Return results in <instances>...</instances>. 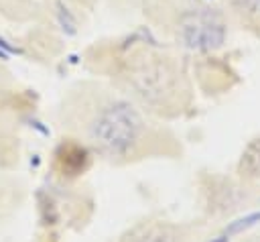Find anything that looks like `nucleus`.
Segmentation results:
<instances>
[{"mask_svg":"<svg viewBox=\"0 0 260 242\" xmlns=\"http://www.w3.org/2000/svg\"><path fill=\"white\" fill-rule=\"evenodd\" d=\"M85 114V136L104 157H126L144 138L146 122L126 98L102 85H79Z\"/></svg>","mask_w":260,"mask_h":242,"instance_id":"f257e3e1","label":"nucleus"},{"mask_svg":"<svg viewBox=\"0 0 260 242\" xmlns=\"http://www.w3.org/2000/svg\"><path fill=\"white\" fill-rule=\"evenodd\" d=\"M146 12L152 14L173 35V39L191 51H215L225 43L228 16L221 8L201 0H148Z\"/></svg>","mask_w":260,"mask_h":242,"instance_id":"f03ea898","label":"nucleus"},{"mask_svg":"<svg viewBox=\"0 0 260 242\" xmlns=\"http://www.w3.org/2000/svg\"><path fill=\"white\" fill-rule=\"evenodd\" d=\"M122 77L128 89L144 104H167L185 94V75L177 61L156 47L132 51L126 57Z\"/></svg>","mask_w":260,"mask_h":242,"instance_id":"7ed1b4c3","label":"nucleus"},{"mask_svg":"<svg viewBox=\"0 0 260 242\" xmlns=\"http://www.w3.org/2000/svg\"><path fill=\"white\" fill-rule=\"evenodd\" d=\"M219 8L228 20L246 31L260 33V0H219Z\"/></svg>","mask_w":260,"mask_h":242,"instance_id":"20e7f679","label":"nucleus"},{"mask_svg":"<svg viewBox=\"0 0 260 242\" xmlns=\"http://www.w3.org/2000/svg\"><path fill=\"white\" fill-rule=\"evenodd\" d=\"M122 242H185V238L177 226L154 222L136 226L124 236Z\"/></svg>","mask_w":260,"mask_h":242,"instance_id":"39448f33","label":"nucleus"},{"mask_svg":"<svg viewBox=\"0 0 260 242\" xmlns=\"http://www.w3.org/2000/svg\"><path fill=\"white\" fill-rule=\"evenodd\" d=\"M240 171H242V175L260 179V138H256V140L246 148V153L242 155Z\"/></svg>","mask_w":260,"mask_h":242,"instance_id":"423d86ee","label":"nucleus"}]
</instances>
